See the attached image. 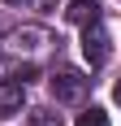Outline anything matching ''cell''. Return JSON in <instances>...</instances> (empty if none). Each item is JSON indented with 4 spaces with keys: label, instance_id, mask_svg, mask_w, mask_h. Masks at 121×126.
I'll return each mask as SVG.
<instances>
[{
    "label": "cell",
    "instance_id": "obj_1",
    "mask_svg": "<svg viewBox=\"0 0 121 126\" xmlns=\"http://www.w3.org/2000/svg\"><path fill=\"white\" fill-rule=\"evenodd\" d=\"M48 87H52V96H56L60 104H82L86 91H91V78H86L82 70H56V74L48 78Z\"/></svg>",
    "mask_w": 121,
    "mask_h": 126
},
{
    "label": "cell",
    "instance_id": "obj_2",
    "mask_svg": "<svg viewBox=\"0 0 121 126\" xmlns=\"http://www.w3.org/2000/svg\"><path fill=\"white\" fill-rule=\"evenodd\" d=\"M82 57L91 65H104V61H108V31H104L99 22L82 26Z\"/></svg>",
    "mask_w": 121,
    "mask_h": 126
},
{
    "label": "cell",
    "instance_id": "obj_3",
    "mask_svg": "<svg viewBox=\"0 0 121 126\" xmlns=\"http://www.w3.org/2000/svg\"><path fill=\"white\" fill-rule=\"evenodd\" d=\"M22 100H26V83L22 78H0V117L22 113Z\"/></svg>",
    "mask_w": 121,
    "mask_h": 126
},
{
    "label": "cell",
    "instance_id": "obj_4",
    "mask_svg": "<svg viewBox=\"0 0 121 126\" xmlns=\"http://www.w3.org/2000/svg\"><path fill=\"white\" fill-rule=\"evenodd\" d=\"M65 17H69L73 26H91V22H99V0H69Z\"/></svg>",
    "mask_w": 121,
    "mask_h": 126
},
{
    "label": "cell",
    "instance_id": "obj_5",
    "mask_svg": "<svg viewBox=\"0 0 121 126\" xmlns=\"http://www.w3.org/2000/svg\"><path fill=\"white\" fill-rule=\"evenodd\" d=\"M26 126H65V122H60V113H52V109H30V113H26Z\"/></svg>",
    "mask_w": 121,
    "mask_h": 126
},
{
    "label": "cell",
    "instance_id": "obj_6",
    "mask_svg": "<svg viewBox=\"0 0 121 126\" xmlns=\"http://www.w3.org/2000/svg\"><path fill=\"white\" fill-rule=\"evenodd\" d=\"M78 126H108V113H104V109H95V104H91L86 113H78Z\"/></svg>",
    "mask_w": 121,
    "mask_h": 126
},
{
    "label": "cell",
    "instance_id": "obj_7",
    "mask_svg": "<svg viewBox=\"0 0 121 126\" xmlns=\"http://www.w3.org/2000/svg\"><path fill=\"white\" fill-rule=\"evenodd\" d=\"M112 100H117V104H121V78H117V87H112Z\"/></svg>",
    "mask_w": 121,
    "mask_h": 126
},
{
    "label": "cell",
    "instance_id": "obj_8",
    "mask_svg": "<svg viewBox=\"0 0 121 126\" xmlns=\"http://www.w3.org/2000/svg\"><path fill=\"white\" fill-rule=\"evenodd\" d=\"M9 4H22V0H9Z\"/></svg>",
    "mask_w": 121,
    "mask_h": 126
}]
</instances>
